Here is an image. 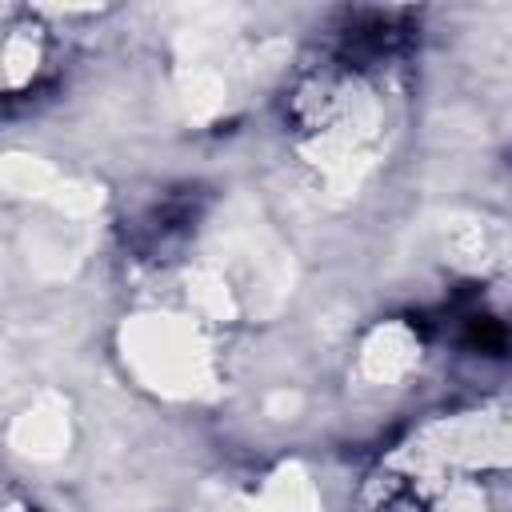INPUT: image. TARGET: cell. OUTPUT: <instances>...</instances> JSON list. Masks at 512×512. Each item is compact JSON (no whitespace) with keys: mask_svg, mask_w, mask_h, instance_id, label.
Returning <instances> with one entry per match:
<instances>
[{"mask_svg":"<svg viewBox=\"0 0 512 512\" xmlns=\"http://www.w3.org/2000/svg\"><path fill=\"white\" fill-rule=\"evenodd\" d=\"M200 212H204L200 188H172L160 200H152L148 208H140V216L128 224V244L144 260H164L192 236Z\"/></svg>","mask_w":512,"mask_h":512,"instance_id":"6da1fadb","label":"cell"},{"mask_svg":"<svg viewBox=\"0 0 512 512\" xmlns=\"http://www.w3.org/2000/svg\"><path fill=\"white\" fill-rule=\"evenodd\" d=\"M412 36L408 8H356L340 24V52L356 64H376L392 56Z\"/></svg>","mask_w":512,"mask_h":512,"instance_id":"7a4b0ae2","label":"cell"},{"mask_svg":"<svg viewBox=\"0 0 512 512\" xmlns=\"http://www.w3.org/2000/svg\"><path fill=\"white\" fill-rule=\"evenodd\" d=\"M460 340L472 348V352H484V356H500L508 336H504V324L496 316H480V312H468L464 316V332Z\"/></svg>","mask_w":512,"mask_h":512,"instance_id":"3957f363","label":"cell"}]
</instances>
